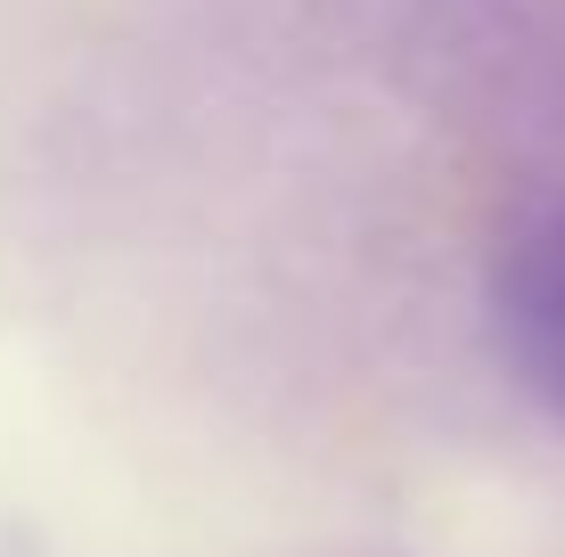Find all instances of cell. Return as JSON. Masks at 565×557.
<instances>
[{"mask_svg": "<svg viewBox=\"0 0 565 557\" xmlns=\"http://www.w3.org/2000/svg\"><path fill=\"white\" fill-rule=\"evenodd\" d=\"M492 329L524 394L565 427V197L524 214L492 263Z\"/></svg>", "mask_w": 565, "mask_h": 557, "instance_id": "1", "label": "cell"}]
</instances>
